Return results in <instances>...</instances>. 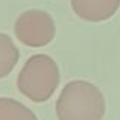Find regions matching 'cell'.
<instances>
[{
  "instance_id": "cell-5",
  "label": "cell",
  "mask_w": 120,
  "mask_h": 120,
  "mask_svg": "<svg viewBox=\"0 0 120 120\" xmlns=\"http://www.w3.org/2000/svg\"><path fill=\"white\" fill-rule=\"evenodd\" d=\"M20 59V50L8 34L0 32V79L11 75Z\"/></svg>"
},
{
  "instance_id": "cell-6",
  "label": "cell",
  "mask_w": 120,
  "mask_h": 120,
  "mask_svg": "<svg viewBox=\"0 0 120 120\" xmlns=\"http://www.w3.org/2000/svg\"><path fill=\"white\" fill-rule=\"evenodd\" d=\"M0 120H38L35 112L12 97H0Z\"/></svg>"
},
{
  "instance_id": "cell-2",
  "label": "cell",
  "mask_w": 120,
  "mask_h": 120,
  "mask_svg": "<svg viewBox=\"0 0 120 120\" xmlns=\"http://www.w3.org/2000/svg\"><path fill=\"white\" fill-rule=\"evenodd\" d=\"M59 85V68L55 59L46 53L32 55L21 67L17 88L35 103L47 102Z\"/></svg>"
},
{
  "instance_id": "cell-3",
  "label": "cell",
  "mask_w": 120,
  "mask_h": 120,
  "mask_svg": "<svg viewBox=\"0 0 120 120\" xmlns=\"http://www.w3.org/2000/svg\"><path fill=\"white\" fill-rule=\"evenodd\" d=\"M14 32L17 40L27 47H44L55 38L56 26L52 15L41 9H29L15 20Z\"/></svg>"
},
{
  "instance_id": "cell-4",
  "label": "cell",
  "mask_w": 120,
  "mask_h": 120,
  "mask_svg": "<svg viewBox=\"0 0 120 120\" xmlns=\"http://www.w3.org/2000/svg\"><path fill=\"white\" fill-rule=\"evenodd\" d=\"M73 12L90 23L109 20L120 8V0H70Z\"/></svg>"
},
{
  "instance_id": "cell-1",
  "label": "cell",
  "mask_w": 120,
  "mask_h": 120,
  "mask_svg": "<svg viewBox=\"0 0 120 120\" xmlns=\"http://www.w3.org/2000/svg\"><path fill=\"white\" fill-rule=\"evenodd\" d=\"M55 109L58 120H102L105 97L94 84L76 79L64 85Z\"/></svg>"
}]
</instances>
